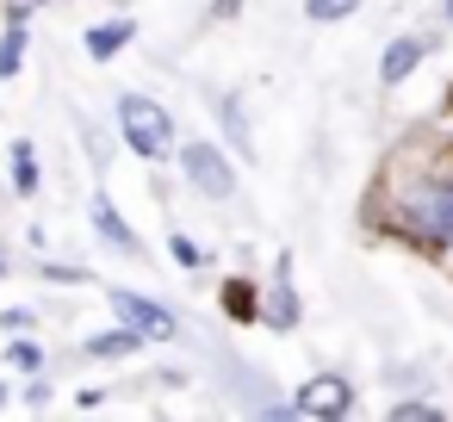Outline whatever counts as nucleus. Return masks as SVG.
<instances>
[{"mask_svg":"<svg viewBox=\"0 0 453 422\" xmlns=\"http://www.w3.org/2000/svg\"><path fill=\"white\" fill-rule=\"evenodd\" d=\"M119 125H125V143L137 156H168V143H174V119L156 100H143V94H125L119 100Z\"/></svg>","mask_w":453,"mask_h":422,"instance_id":"1","label":"nucleus"},{"mask_svg":"<svg viewBox=\"0 0 453 422\" xmlns=\"http://www.w3.org/2000/svg\"><path fill=\"white\" fill-rule=\"evenodd\" d=\"M187 180H193L199 193H211V199H230V193H236L230 162H224L211 143H187Z\"/></svg>","mask_w":453,"mask_h":422,"instance_id":"2","label":"nucleus"},{"mask_svg":"<svg viewBox=\"0 0 453 422\" xmlns=\"http://www.w3.org/2000/svg\"><path fill=\"white\" fill-rule=\"evenodd\" d=\"M112 311L137 329V335H174V317L162 311V304H150V298H137V292H125V286H112Z\"/></svg>","mask_w":453,"mask_h":422,"instance_id":"3","label":"nucleus"},{"mask_svg":"<svg viewBox=\"0 0 453 422\" xmlns=\"http://www.w3.org/2000/svg\"><path fill=\"white\" fill-rule=\"evenodd\" d=\"M354 403V385L348 379H335V372H323V379H311L304 391H298V403L292 410H304V416H342Z\"/></svg>","mask_w":453,"mask_h":422,"instance_id":"4","label":"nucleus"},{"mask_svg":"<svg viewBox=\"0 0 453 422\" xmlns=\"http://www.w3.org/2000/svg\"><path fill=\"white\" fill-rule=\"evenodd\" d=\"M422 57H428V38H397V44L385 50V63H379V81H385V88H397Z\"/></svg>","mask_w":453,"mask_h":422,"instance_id":"5","label":"nucleus"},{"mask_svg":"<svg viewBox=\"0 0 453 422\" xmlns=\"http://www.w3.org/2000/svg\"><path fill=\"white\" fill-rule=\"evenodd\" d=\"M94 230H100L106 242H119L125 255H143V242H137V236H131V224L112 211V199H94Z\"/></svg>","mask_w":453,"mask_h":422,"instance_id":"6","label":"nucleus"},{"mask_svg":"<svg viewBox=\"0 0 453 422\" xmlns=\"http://www.w3.org/2000/svg\"><path fill=\"white\" fill-rule=\"evenodd\" d=\"M416 218L441 236V242H453V187H441V193H428L422 205H416Z\"/></svg>","mask_w":453,"mask_h":422,"instance_id":"7","label":"nucleus"},{"mask_svg":"<svg viewBox=\"0 0 453 422\" xmlns=\"http://www.w3.org/2000/svg\"><path fill=\"white\" fill-rule=\"evenodd\" d=\"M267 323H273V329H292V323H298V298H292V286H286V267H280V280L267 286Z\"/></svg>","mask_w":453,"mask_h":422,"instance_id":"8","label":"nucleus"},{"mask_svg":"<svg viewBox=\"0 0 453 422\" xmlns=\"http://www.w3.org/2000/svg\"><path fill=\"white\" fill-rule=\"evenodd\" d=\"M150 335H137V329H112V335H94L88 341V354H100V360H119V354H137Z\"/></svg>","mask_w":453,"mask_h":422,"instance_id":"9","label":"nucleus"},{"mask_svg":"<svg viewBox=\"0 0 453 422\" xmlns=\"http://www.w3.org/2000/svg\"><path fill=\"white\" fill-rule=\"evenodd\" d=\"M125 38H131V26H125V19H112V26H94V32H88V57H100V63H106L112 50H125Z\"/></svg>","mask_w":453,"mask_h":422,"instance_id":"10","label":"nucleus"},{"mask_svg":"<svg viewBox=\"0 0 453 422\" xmlns=\"http://www.w3.org/2000/svg\"><path fill=\"white\" fill-rule=\"evenodd\" d=\"M19 63H26V32L13 26V32H7V44H0V81L19 75Z\"/></svg>","mask_w":453,"mask_h":422,"instance_id":"11","label":"nucleus"},{"mask_svg":"<svg viewBox=\"0 0 453 422\" xmlns=\"http://www.w3.org/2000/svg\"><path fill=\"white\" fill-rule=\"evenodd\" d=\"M354 7H360V0H304V13H311V19H348Z\"/></svg>","mask_w":453,"mask_h":422,"instance_id":"12","label":"nucleus"},{"mask_svg":"<svg viewBox=\"0 0 453 422\" xmlns=\"http://www.w3.org/2000/svg\"><path fill=\"white\" fill-rule=\"evenodd\" d=\"M19 193H38V168H32V150L19 143Z\"/></svg>","mask_w":453,"mask_h":422,"instance_id":"13","label":"nucleus"},{"mask_svg":"<svg viewBox=\"0 0 453 422\" xmlns=\"http://www.w3.org/2000/svg\"><path fill=\"white\" fill-rule=\"evenodd\" d=\"M391 416H397V422H410V416H434V410H428V403H416V397H403Z\"/></svg>","mask_w":453,"mask_h":422,"instance_id":"14","label":"nucleus"},{"mask_svg":"<svg viewBox=\"0 0 453 422\" xmlns=\"http://www.w3.org/2000/svg\"><path fill=\"white\" fill-rule=\"evenodd\" d=\"M447 19H453V0H447Z\"/></svg>","mask_w":453,"mask_h":422,"instance_id":"15","label":"nucleus"}]
</instances>
